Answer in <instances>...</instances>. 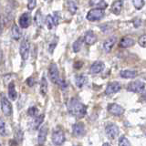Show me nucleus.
Here are the masks:
<instances>
[{"instance_id":"423d86ee","label":"nucleus","mask_w":146,"mask_h":146,"mask_svg":"<svg viewBox=\"0 0 146 146\" xmlns=\"http://www.w3.org/2000/svg\"><path fill=\"white\" fill-rule=\"evenodd\" d=\"M66 141V137L64 132L61 129H56L52 133V143L55 145H61L65 143Z\"/></svg>"},{"instance_id":"6e6552de","label":"nucleus","mask_w":146,"mask_h":146,"mask_svg":"<svg viewBox=\"0 0 146 146\" xmlns=\"http://www.w3.org/2000/svg\"><path fill=\"white\" fill-rule=\"evenodd\" d=\"M107 110L110 113L112 114V115H114V116H121L125 111L124 108H123L122 106H121V105L117 104V103L109 104Z\"/></svg>"},{"instance_id":"ea45409f","label":"nucleus","mask_w":146,"mask_h":146,"mask_svg":"<svg viewBox=\"0 0 146 146\" xmlns=\"http://www.w3.org/2000/svg\"><path fill=\"white\" fill-rule=\"evenodd\" d=\"M82 66H83V62L82 61H77L74 63V68L76 70H79V68H82Z\"/></svg>"},{"instance_id":"c03bdc74","label":"nucleus","mask_w":146,"mask_h":146,"mask_svg":"<svg viewBox=\"0 0 146 146\" xmlns=\"http://www.w3.org/2000/svg\"><path fill=\"white\" fill-rule=\"evenodd\" d=\"M1 60H2V51L0 50V62H1Z\"/></svg>"},{"instance_id":"f704fd0d","label":"nucleus","mask_w":146,"mask_h":146,"mask_svg":"<svg viewBox=\"0 0 146 146\" xmlns=\"http://www.w3.org/2000/svg\"><path fill=\"white\" fill-rule=\"evenodd\" d=\"M36 0H27V8H29L30 11L33 10L36 7Z\"/></svg>"},{"instance_id":"a18cd8bd","label":"nucleus","mask_w":146,"mask_h":146,"mask_svg":"<svg viewBox=\"0 0 146 146\" xmlns=\"http://www.w3.org/2000/svg\"><path fill=\"white\" fill-rule=\"evenodd\" d=\"M103 145H105V146H110V145H111V143H103Z\"/></svg>"},{"instance_id":"7ed1b4c3","label":"nucleus","mask_w":146,"mask_h":146,"mask_svg":"<svg viewBox=\"0 0 146 146\" xmlns=\"http://www.w3.org/2000/svg\"><path fill=\"white\" fill-rule=\"evenodd\" d=\"M127 90L131 91V92L135 93H141L145 91V84L144 82L141 80H135L130 82L127 86Z\"/></svg>"},{"instance_id":"aec40b11","label":"nucleus","mask_w":146,"mask_h":146,"mask_svg":"<svg viewBox=\"0 0 146 146\" xmlns=\"http://www.w3.org/2000/svg\"><path fill=\"white\" fill-rule=\"evenodd\" d=\"M8 97L11 100H16L17 98V92L16 90V85L13 81L8 84Z\"/></svg>"},{"instance_id":"2f4dec72","label":"nucleus","mask_w":146,"mask_h":146,"mask_svg":"<svg viewBox=\"0 0 146 146\" xmlns=\"http://www.w3.org/2000/svg\"><path fill=\"white\" fill-rule=\"evenodd\" d=\"M132 4L137 10H141L144 6V0H132Z\"/></svg>"},{"instance_id":"0eeeda50","label":"nucleus","mask_w":146,"mask_h":146,"mask_svg":"<svg viewBox=\"0 0 146 146\" xmlns=\"http://www.w3.org/2000/svg\"><path fill=\"white\" fill-rule=\"evenodd\" d=\"M120 130H119V127L114 124V123H110V124H108L106 126V128H105V132H106V135L109 139L111 140H114L116 139L119 133H120Z\"/></svg>"},{"instance_id":"4be33fe9","label":"nucleus","mask_w":146,"mask_h":146,"mask_svg":"<svg viewBox=\"0 0 146 146\" xmlns=\"http://www.w3.org/2000/svg\"><path fill=\"white\" fill-rule=\"evenodd\" d=\"M11 35H12L13 39H15V40H19V39L21 38L22 33H21L20 29L18 27L17 25L14 24V25L12 26V29H11Z\"/></svg>"},{"instance_id":"9d476101","label":"nucleus","mask_w":146,"mask_h":146,"mask_svg":"<svg viewBox=\"0 0 146 146\" xmlns=\"http://www.w3.org/2000/svg\"><path fill=\"white\" fill-rule=\"evenodd\" d=\"M72 132L73 135L76 137H82L86 133L85 126L83 122H77L72 126Z\"/></svg>"},{"instance_id":"a19ab883","label":"nucleus","mask_w":146,"mask_h":146,"mask_svg":"<svg viewBox=\"0 0 146 146\" xmlns=\"http://www.w3.org/2000/svg\"><path fill=\"white\" fill-rule=\"evenodd\" d=\"M141 24V20L140 19V18H136V19L133 20V25L135 27H139Z\"/></svg>"},{"instance_id":"1a4fd4ad","label":"nucleus","mask_w":146,"mask_h":146,"mask_svg":"<svg viewBox=\"0 0 146 146\" xmlns=\"http://www.w3.org/2000/svg\"><path fill=\"white\" fill-rule=\"evenodd\" d=\"M48 77L54 84L57 83L58 80L59 79V72L58 70V67L55 63H51L48 68Z\"/></svg>"},{"instance_id":"5701e85b","label":"nucleus","mask_w":146,"mask_h":146,"mask_svg":"<svg viewBox=\"0 0 146 146\" xmlns=\"http://www.w3.org/2000/svg\"><path fill=\"white\" fill-rule=\"evenodd\" d=\"M44 117H45L44 114H41V115H39V116H38V117L36 116V118L34 119L33 122H32V128H33L34 130H38V129L39 126H40V124H41V123H42L43 121H44Z\"/></svg>"},{"instance_id":"bb28decb","label":"nucleus","mask_w":146,"mask_h":146,"mask_svg":"<svg viewBox=\"0 0 146 146\" xmlns=\"http://www.w3.org/2000/svg\"><path fill=\"white\" fill-rule=\"evenodd\" d=\"M15 137L19 143L23 141V138H24V132H23V131L19 127H17L15 129Z\"/></svg>"},{"instance_id":"2eb2a0df","label":"nucleus","mask_w":146,"mask_h":146,"mask_svg":"<svg viewBox=\"0 0 146 146\" xmlns=\"http://www.w3.org/2000/svg\"><path fill=\"white\" fill-rule=\"evenodd\" d=\"M116 42H117V38H116L115 36H111V38H107L103 42V49H104V51L106 52V53L111 52V50L112 49L113 46L115 45Z\"/></svg>"},{"instance_id":"72a5a7b5","label":"nucleus","mask_w":146,"mask_h":146,"mask_svg":"<svg viewBox=\"0 0 146 146\" xmlns=\"http://www.w3.org/2000/svg\"><path fill=\"white\" fill-rule=\"evenodd\" d=\"M58 85V87L60 88L62 90H65L67 88H68V84H67V81L65 80H61V79H58V81H57V83Z\"/></svg>"},{"instance_id":"58836bf2","label":"nucleus","mask_w":146,"mask_h":146,"mask_svg":"<svg viewBox=\"0 0 146 146\" xmlns=\"http://www.w3.org/2000/svg\"><path fill=\"white\" fill-rule=\"evenodd\" d=\"M104 0H90V5L91 7H94V6H99V5L102 3Z\"/></svg>"},{"instance_id":"39448f33","label":"nucleus","mask_w":146,"mask_h":146,"mask_svg":"<svg viewBox=\"0 0 146 146\" xmlns=\"http://www.w3.org/2000/svg\"><path fill=\"white\" fill-rule=\"evenodd\" d=\"M1 109L5 116L8 117L12 114V104L4 93L1 94Z\"/></svg>"},{"instance_id":"9b49d317","label":"nucleus","mask_w":146,"mask_h":146,"mask_svg":"<svg viewBox=\"0 0 146 146\" xmlns=\"http://www.w3.org/2000/svg\"><path fill=\"white\" fill-rule=\"evenodd\" d=\"M121 84L119 83L118 81H113L109 83L108 86L106 87V90H105V94L106 95H111L114 93H117L118 91H120L121 90Z\"/></svg>"},{"instance_id":"37998d69","label":"nucleus","mask_w":146,"mask_h":146,"mask_svg":"<svg viewBox=\"0 0 146 146\" xmlns=\"http://www.w3.org/2000/svg\"><path fill=\"white\" fill-rule=\"evenodd\" d=\"M58 19H59L58 16H54V17H53V20H54V24H55V26H57V25L58 24Z\"/></svg>"},{"instance_id":"b1692460","label":"nucleus","mask_w":146,"mask_h":146,"mask_svg":"<svg viewBox=\"0 0 146 146\" xmlns=\"http://www.w3.org/2000/svg\"><path fill=\"white\" fill-rule=\"evenodd\" d=\"M47 92H48V81L46 77L43 76L40 81V93L43 96H45L47 94Z\"/></svg>"},{"instance_id":"cd10ccee","label":"nucleus","mask_w":146,"mask_h":146,"mask_svg":"<svg viewBox=\"0 0 146 146\" xmlns=\"http://www.w3.org/2000/svg\"><path fill=\"white\" fill-rule=\"evenodd\" d=\"M34 20H35L36 25L38 26V27H40L41 26H42V15H41V11H40V10H38V11H36Z\"/></svg>"},{"instance_id":"c85d7f7f","label":"nucleus","mask_w":146,"mask_h":146,"mask_svg":"<svg viewBox=\"0 0 146 146\" xmlns=\"http://www.w3.org/2000/svg\"><path fill=\"white\" fill-rule=\"evenodd\" d=\"M0 135L5 137L7 135V129H6V123H5L3 119L0 118Z\"/></svg>"},{"instance_id":"f03ea898","label":"nucleus","mask_w":146,"mask_h":146,"mask_svg":"<svg viewBox=\"0 0 146 146\" xmlns=\"http://www.w3.org/2000/svg\"><path fill=\"white\" fill-rule=\"evenodd\" d=\"M105 16V11L104 9L102 8H92L88 12L86 16L87 20H89L90 22H94V21H99L102 18H103Z\"/></svg>"},{"instance_id":"473e14b6","label":"nucleus","mask_w":146,"mask_h":146,"mask_svg":"<svg viewBox=\"0 0 146 146\" xmlns=\"http://www.w3.org/2000/svg\"><path fill=\"white\" fill-rule=\"evenodd\" d=\"M38 109L35 106L30 107L29 109V111H27V114L31 117H36V115H38Z\"/></svg>"},{"instance_id":"6ab92c4d","label":"nucleus","mask_w":146,"mask_h":146,"mask_svg":"<svg viewBox=\"0 0 146 146\" xmlns=\"http://www.w3.org/2000/svg\"><path fill=\"white\" fill-rule=\"evenodd\" d=\"M87 81H88V77L84 74H79L75 77V83H76V86L78 88H83L85 86V84L87 83Z\"/></svg>"},{"instance_id":"dca6fc26","label":"nucleus","mask_w":146,"mask_h":146,"mask_svg":"<svg viewBox=\"0 0 146 146\" xmlns=\"http://www.w3.org/2000/svg\"><path fill=\"white\" fill-rule=\"evenodd\" d=\"M135 44V40L130 36H123L119 42V47L121 48H128L130 47H132Z\"/></svg>"},{"instance_id":"4468645a","label":"nucleus","mask_w":146,"mask_h":146,"mask_svg":"<svg viewBox=\"0 0 146 146\" xmlns=\"http://www.w3.org/2000/svg\"><path fill=\"white\" fill-rule=\"evenodd\" d=\"M19 25L22 29H27L31 24V16L29 13L22 14L19 17Z\"/></svg>"},{"instance_id":"c9c22d12","label":"nucleus","mask_w":146,"mask_h":146,"mask_svg":"<svg viewBox=\"0 0 146 146\" xmlns=\"http://www.w3.org/2000/svg\"><path fill=\"white\" fill-rule=\"evenodd\" d=\"M145 39H146V36L143 35L141 36H140L139 38V45L141 48H145Z\"/></svg>"},{"instance_id":"49530a36","label":"nucleus","mask_w":146,"mask_h":146,"mask_svg":"<svg viewBox=\"0 0 146 146\" xmlns=\"http://www.w3.org/2000/svg\"><path fill=\"white\" fill-rule=\"evenodd\" d=\"M0 145H1V143H0Z\"/></svg>"},{"instance_id":"79ce46f5","label":"nucleus","mask_w":146,"mask_h":146,"mask_svg":"<svg viewBox=\"0 0 146 146\" xmlns=\"http://www.w3.org/2000/svg\"><path fill=\"white\" fill-rule=\"evenodd\" d=\"M3 29H4V20H3V17H0V35L2 34Z\"/></svg>"},{"instance_id":"4c0bfd02","label":"nucleus","mask_w":146,"mask_h":146,"mask_svg":"<svg viewBox=\"0 0 146 146\" xmlns=\"http://www.w3.org/2000/svg\"><path fill=\"white\" fill-rule=\"evenodd\" d=\"M57 47V42H52V43H50L49 44V48H48V51L50 54H52L53 51H54V49L55 48Z\"/></svg>"},{"instance_id":"412c9836","label":"nucleus","mask_w":146,"mask_h":146,"mask_svg":"<svg viewBox=\"0 0 146 146\" xmlns=\"http://www.w3.org/2000/svg\"><path fill=\"white\" fill-rule=\"evenodd\" d=\"M137 75H138V72L136 70H121L120 72V76L123 78V79H133Z\"/></svg>"},{"instance_id":"a211bd4d","label":"nucleus","mask_w":146,"mask_h":146,"mask_svg":"<svg viewBox=\"0 0 146 146\" xmlns=\"http://www.w3.org/2000/svg\"><path fill=\"white\" fill-rule=\"evenodd\" d=\"M122 0H116L114 1L111 7V13H113L114 15L119 16L121 12V9H122Z\"/></svg>"},{"instance_id":"f8f14e48","label":"nucleus","mask_w":146,"mask_h":146,"mask_svg":"<svg viewBox=\"0 0 146 146\" xmlns=\"http://www.w3.org/2000/svg\"><path fill=\"white\" fill-rule=\"evenodd\" d=\"M48 128L47 125H43L38 131V141L39 145H43L46 141H47V136H48Z\"/></svg>"},{"instance_id":"f257e3e1","label":"nucleus","mask_w":146,"mask_h":146,"mask_svg":"<svg viewBox=\"0 0 146 146\" xmlns=\"http://www.w3.org/2000/svg\"><path fill=\"white\" fill-rule=\"evenodd\" d=\"M68 110L72 116H75L78 119L83 118L87 113V106L77 98L70 99L68 104Z\"/></svg>"},{"instance_id":"a878e982","label":"nucleus","mask_w":146,"mask_h":146,"mask_svg":"<svg viewBox=\"0 0 146 146\" xmlns=\"http://www.w3.org/2000/svg\"><path fill=\"white\" fill-rule=\"evenodd\" d=\"M68 11L70 12L71 15H74V14H76V12L78 10V7H77L76 3L74 1H72V0L68 1Z\"/></svg>"},{"instance_id":"7c9ffc66","label":"nucleus","mask_w":146,"mask_h":146,"mask_svg":"<svg viewBox=\"0 0 146 146\" xmlns=\"http://www.w3.org/2000/svg\"><path fill=\"white\" fill-rule=\"evenodd\" d=\"M118 144L120 146H131V143L125 136L120 137V139H119V141H118Z\"/></svg>"},{"instance_id":"ddd939ff","label":"nucleus","mask_w":146,"mask_h":146,"mask_svg":"<svg viewBox=\"0 0 146 146\" xmlns=\"http://www.w3.org/2000/svg\"><path fill=\"white\" fill-rule=\"evenodd\" d=\"M83 40L87 45L92 46L97 42V36H96V34L92 30H89L88 32H86Z\"/></svg>"},{"instance_id":"20e7f679","label":"nucleus","mask_w":146,"mask_h":146,"mask_svg":"<svg viewBox=\"0 0 146 146\" xmlns=\"http://www.w3.org/2000/svg\"><path fill=\"white\" fill-rule=\"evenodd\" d=\"M19 52L20 56L23 60H27V58L29 57V52H30V42L27 38H25L22 40L19 47Z\"/></svg>"},{"instance_id":"c756f323","label":"nucleus","mask_w":146,"mask_h":146,"mask_svg":"<svg viewBox=\"0 0 146 146\" xmlns=\"http://www.w3.org/2000/svg\"><path fill=\"white\" fill-rule=\"evenodd\" d=\"M46 25H47L48 29H52L53 27L55 26L54 20H53V17L51 15H48L47 17H46Z\"/></svg>"},{"instance_id":"e433bc0d","label":"nucleus","mask_w":146,"mask_h":146,"mask_svg":"<svg viewBox=\"0 0 146 146\" xmlns=\"http://www.w3.org/2000/svg\"><path fill=\"white\" fill-rule=\"evenodd\" d=\"M27 84L29 87H33L34 84H35V80H34V78L33 77H29V78H27Z\"/></svg>"},{"instance_id":"f3484780","label":"nucleus","mask_w":146,"mask_h":146,"mask_svg":"<svg viewBox=\"0 0 146 146\" xmlns=\"http://www.w3.org/2000/svg\"><path fill=\"white\" fill-rule=\"evenodd\" d=\"M104 63L100 60H97L95 61L92 65L90 67V72L92 73V74H98V73L102 72L103 70H104Z\"/></svg>"},{"instance_id":"393cba45","label":"nucleus","mask_w":146,"mask_h":146,"mask_svg":"<svg viewBox=\"0 0 146 146\" xmlns=\"http://www.w3.org/2000/svg\"><path fill=\"white\" fill-rule=\"evenodd\" d=\"M84 40H83V38H78L74 43H73V46H72V48H73V51L75 53H78L80 52V50L81 49V47H82V44H83Z\"/></svg>"}]
</instances>
